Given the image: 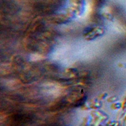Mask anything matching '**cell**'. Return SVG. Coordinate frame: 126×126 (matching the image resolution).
I'll return each mask as SVG.
<instances>
[{
    "label": "cell",
    "instance_id": "obj_1",
    "mask_svg": "<svg viewBox=\"0 0 126 126\" xmlns=\"http://www.w3.org/2000/svg\"><path fill=\"white\" fill-rule=\"evenodd\" d=\"M30 117L25 115H15L12 119V124L15 125V126H24L25 124L27 123L30 120Z\"/></svg>",
    "mask_w": 126,
    "mask_h": 126
}]
</instances>
